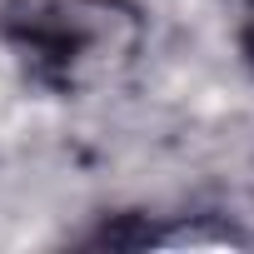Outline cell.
Returning <instances> with one entry per match:
<instances>
[{"mask_svg":"<svg viewBox=\"0 0 254 254\" xmlns=\"http://www.w3.org/2000/svg\"><path fill=\"white\" fill-rule=\"evenodd\" d=\"M5 35L45 90L90 95L135 65L145 15L130 0H10Z\"/></svg>","mask_w":254,"mask_h":254,"instance_id":"obj_1","label":"cell"},{"mask_svg":"<svg viewBox=\"0 0 254 254\" xmlns=\"http://www.w3.org/2000/svg\"><path fill=\"white\" fill-rule=\"evenodd\" d=\"M244 40H249V50H254V0H249V25H244Z\"/></svg>","mask_w":254,"mask_h":254,"instance_id":"obj_2","label":"cell"}]
</instances>
